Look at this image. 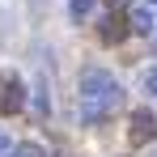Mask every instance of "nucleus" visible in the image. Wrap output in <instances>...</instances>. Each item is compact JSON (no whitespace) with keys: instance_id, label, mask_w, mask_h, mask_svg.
<instances>
[{"instance_id":"f257e3e1","label":"nucleus","mask_w":157,"mask_h":157,"mask_svg":"<svg viewBox=\"0 0 157 157\" xmlns=\"http://www.w3.org/2000/svg\"><path fill=\"white\" fill-rule=\"evenodd\" d=\"M77 98H85V102H98L110 115V110H119L123 106V85L110 77L106 68H81V77H77Z\"/></svg>"},{"instance_id":"0eeeda50","label":"nucleus","mask_w":157,"mask_h":157,"mask_svg":"<svg viewBox=\"0 0 157 157\" xmlns=\"http://www.w3.org/2000/svg\"><path fill=\"white\" fill-rule=\"evenodd\" d=\"M4 157H47L38 144H30V140H21V144H9V153Z\"/></svg>"},{"instance_id":"f03ea898","label":"nucleus","mask_w":157,"mask_h":157,"mask_svg":"<svg viewBox=\"0 0 157 157\" xmlns=\"http://www.w3.org/2000/svg\"><path fill=\"white\" fill-rule=\"evenodd\" d=\"M153 136H157V115H153V110H132L128 140H132V144H149Z\"/></svg>"},{"instance_id":"20e7f679","label":"nucleus","mask_w":157,"mask_h":157,"mask_svg":"<svg viewBox=\"0 0 157 157\" xmlns=\"http://www.w3.org/2000/svg\"><path fill=\"white\" fill-rule=\"evenodd\" d=\"M128 30H136V34H153L157 30V13L149 9V4H136L128 13Z\"/></svg>"},{"instance_id":"9d476101","label":"nucleus","mask_w":157,"mask_h":157,"mask_svg":"<svg viewBox=\"0 0 157 157\" xmlns=\"http://www.w3.org/2000/svg\"><path fill=\"white\" fill-rule=\"evenodd\" d=\"M9 144H13V140H9V136H0V157L9 153Z\"/></svg>"},{"instance_id":"9b49d317","label":"nucleus","mask_w":157,"mask_h":157,"mask_svg":"<svg viewBox=\"0 0 157 157\" xmlns=\"http://www.w3.org/2000/svg\"><path fill=\"white\" fill-rule=\"evenodd\" d=\"M51 157H72V153H51Z\"/></svg>"},{"instance_id":"f8f14e48","label":"nucleus","mask_w":157,"mask_h":157,"mask_svg":"<svg viewBox=\"0 0 157 157\" xmlns=\"http://www.w3.org/2000/svg\"><path fill=\"white\" fill-rule=\"evenodd\" d=\"M153 4H157V0H153Z\"/></svg>"},{"instance_id":"1a4fd4ad","label":"nucleus","mask_w":157,"mask_h":157,"mask_svg":"<svg viewBox=\"0 0 157 157\" xmlns=\"http://www.w3.org/2000/svg\"><path fill=\"white\" fill-rule=\"evenodd\" d=\"M144 94H153V98H157V64H153V68H144Z\"/></svg>"},{"instance_id":"6e6552de","label":"nucleus","mask_w":157,"mask_h":157,"mask_svg":"<svg viewBox=\"0 0 157 157\" xmlns=\"http://www.w3.org/2000/svg\"><path fill=\"white\" fill-rule=\"evenodd\" d=\"M89 13H94V0H68V17L72 21H85Z\"/></svg>"},{"instance_id":"423d86ee","label":"nucleus","mask_w":157,"mask_h":157,"mask_svg":"<svg viewBox=\"0 0 157 157\" xmlns=\"http://www.w3.org/2000/svg\"><path fill=\"white\" fill-rule=\"evenodd\" d=\"M51 115V89H47V81H38L34 85V119H47Z\"/></svg>"},{"instance_id":"39448f33","label":"nucleus","mask_w":157,"mask_h":157,"mask_svg":"<svg viewBox=\"0 0 157 157\" xmlns=\"http://www.w3.org/2000/svg\"><path fill=\"white\" fill-rule=\"evenodd\" d=\"M128 38V17H110L102 21V43H123Z\"/></svg>"},{"instance_id":"7ed1b4c3","label":"nucleus","mask_w":157,"mask_h":157,"mask_svg":"<svg viewBox=\"0 0 157 157\" xmlns=\"http://www.w3.org/2000/svg\"><path fill=\"white\" fill-rule=\"evenodd\" d=\"M26 106V85L13 77V81H4V89H0V110L4 115H13V110H21Z\"/></svg>"}]
</instances>
